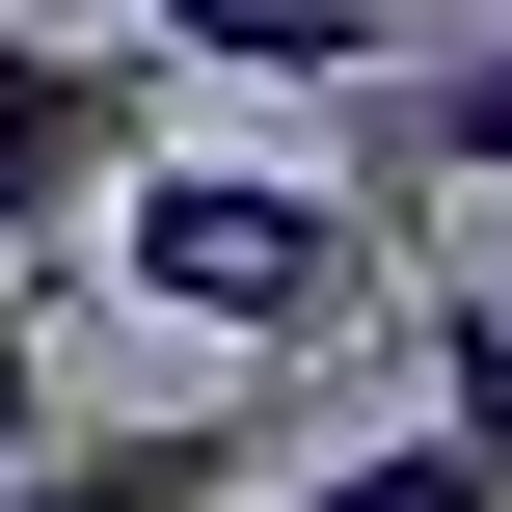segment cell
<instances>
[{
	"label": "cell",
	"instance_id": "1",
	"mask_svg": "<svg viewBox=\"0 0 512 512\" xmlns=\"http://www.w3.org/2000/svg\"><path fill=\"white\" fill-rule=\"evenodd\" d=\"M81 243H108V270H135V324H189V351H351V297H378L351 189L216 162V135H135V162L81 189Z\"/></svg>",
	"mask_w": 512,
	"mask_h": 512
},
{
	"label": "cell",
	"instance_id": "2",
	"mask_svg": "<svg viewBox=\"0 0 512 512\" xmlns=\"http://www.w3.org/2000/svg\"><path fill=\"white\" fill-rule=\"evenodd\" d=\"M162 135V54L135 27H54V0H0V243H81V189Z\"/></svg>",
	"mask_w": 512,
	"mask_h": 512
},
{
	"label": "cell",
	"instance_id": "3",
	"mask_svg": "<svg viewBox=\"0 0 512 512\" xmlns=\"http://www.w3.org/2000/svg\"><path fill=\"white\" fill-rule=\"evenodd\" d=\"M243 486H270V405H135V432L81 405L0 459V512H243Z\"/></svg>",
	"mask_w": 512,
	"mask_h": 512
},
{
	"label": "cell",
	"instance_id": "4",
	"mask_svg": "<svg viewBox=\"0 0 512 512\" xmlns=\"http://www.w3.org/2000/svg\"><path fill=\"white\" fill-rule=\"evenodd\" d=\"M135 54L162 81H243V108H351L405 54V0H135Z\"/></svg>",
	"mask_w": 512,
	"mask_h": 512
},
{
	"label": "cell",
	"instance_id": "5",
	"mask_svg": "<svg viewBox=\"0 0 512 512\" xmlns=\"http://www.w3.org/2000/svg\"><path fill=\"white\" fill-rule=\"evenodd\" d=\"M351 162H378V189H512V27L486 54H378V81H351Z\"/></svg>",
	"mask_w": 512,
	"mask_h": 512
},
{
	"label": "cell",
	"instance_id": "6",
	"mask_svg": "<svg viewBox=\"0 0 512 512\" xmlns=\"http://www.w3.org/2000/svg\"><path fill=\"white\" fill-rule=\"evenodd\" d=\"M405 351H432V432L512 486V297H459V270H432V297H405Z\"/></svg>",
	"mask_w": 512,
	"mask_h": 512
},
{
	"label": "cell",
	"instance_id": "7",
	"mask_svg": "<svg viewBox=\"0 0 512 512\" xmlns=\"http://www.w3.org/2000/svg\"><path fill=\"white\" fill-rule=\"evenodd\" d=\"M243 512H512V486L459 459V432H351L324 486H243Z\"/></svg>",
	"mask_w": 512,
	"mask_h": 512
}]
</instances>
